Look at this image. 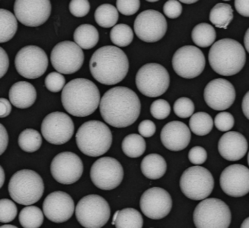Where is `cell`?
I'll list each match as a JSON object with an SVG mask.
<instances>
[{"mask_svg":"<svg viewBox=\"0 0 249 228\" xmlns=\"http://www.w3.org/2000/svg\"><path fill=\"white\" fill-rule=\"evenodd\" d=\"M83 161L75 153L63 152L53 158L51 173L58 183L70 185L77 182L83 175Z\"/></svg>","mask_w":249,"mask_h":228,"instance_id":"e0dca14e","label":"cell"},{"mask_svg":"<svg viewBox=\"0 0 249 228\" xmlns=\"http://www.w3.org/2000/svg\"><path fill=\"white\" fill-rule=\"evenodd\" d=\"M74 132V122L65 113H51L44 118L41 123L43 137L52 144H65L71 140Z\"/></svg>","mask_w":249,"mask_h":228,"instance_id":"2e32d148","label":"cell"},{"mask_svg":"<svg viewBox=\"0 0 249 228\" xmlns=\"http://www.w3.org/2000/svg\"><path fill=\"white\" fill-rule=\"evenodd\" d=\"M122 148V151L127 157L137 158L142 156L145 152V140L137 134H131L124 139Z\"/></svg>","mask_w":249,"mask_h":228,"instance_id":"4dcf8cb0","label":"cell"},{"mask_svg":"<svg viewBox=\"0 0 249 228\" xmlns=\"http://www.w3.org/2000/svg\"><path fill=\"white\" fill-rule=\"evenodd\" d=\"M99 105L104 120L116 128H125L133 124L141 111V103L135 92L121 86L106 92Z\"/></svg>","mask_w":249,"mask_h":228,"instance_id":"6da1fadb","label":"cell"},{"mask_svg":"<svg viewBox=\"0 0 249 228\" xmlns=\"http://www.w3.org/2000/svg\"><path fill=\"white\" fill-rule=\"evenodd\" d=\"M69 9L73 16L77 18H83L89 14L90 4L88 0H71Z\"/></svg>","mask_w":249,"mask_h":228,"instance_id":"ee69618b","label":"cell"},{"mask_svg":"<svg viewBox=\"0 0 249 228\" xmlns=\"http://www.w3.org/2000/svg\"><path fill=\"white\" fill-rule=\"evenodd\" d=\"M141 171L143 175L149 179H159L166 172V161L159 154L148 155L142 160Z\"/></svg>","mask_w":249,"mask_h":228,"instance_id":"484cf974","label":"cell"},{"mask_svg":"<svg viewBox=\"0 0 249 228\" xmlns=\"http://www.w3.org/2000/svg\"><path fill=\"white\" fill-rule=\"evenodd\" d=\"M192 135L189 128L178 121L168 122L163 126L160 133V140L164 147L171 151L184 150L190 143Z\"/></svg>","mask_w":249,"mask_h":228,"instance_id":"603a6c76","label":"cell"},{"mask_svg":"<svg viewBox=\"0 0 249 228\" xmlns=\"http://www.w3.org/2000/svg\"><path fill=\"white\" fill-rule=\"evenodd\" d=\"M17 214V206L13 201L8 199H0V223H10L16 219Z\"/></svg>","mask_w":249,"mask_h":228,"instance_id":"74e56055","label":"cell"},{"mask_svg":"<svg viewBox=\"0 0 249 228\" xmlns=\"http://www.w3.org/2000/svg\"><path fill=\"white\" fill-rule=\"evenodd\" d=\"M10 61L7 52L0 47V79L4 77L8 70Z\"/></svg>","mask_w":249,"mask_h":228,"instance_id":"c3c4849f","label":"cell"},{"mask_svg":"<svg viewBox=\"0 0 249 228\" xmlns=\"http://www.w3.org/2000/svg\"><path fill=\"white\" fill-rule=\"evenodd\" d=\"M12 105L10 101L6 98H0V118H5L10 114Z\"/></svg>","mask_w":249,"mask_h":228,"instance_id":"816d5d0a","label":"cell"},{"mask_svg":"<svg viewBox=\"0 0 249 228\" xmlns=\"http://www.w3.org/2000/svg\"><path fill=\"white\" fill-rule=\"evenodd\" d=\"M4 180H5V174H4V171L3 170L2 167L0 165V189L4 185Z\"/></svg>","mask_w":249,"mask_h":228,"instance_id":"db71d44e","label":"cell"},{"mask_svg":"<svg viewBox=\"0 0 249 228\" xmlns=\"http://www.w3.org/2000/svg\"><path fill=\"white\" fill-rule=\"evenodd\" d=\"M249 228V218L247 217L245 220H244V223L241 225V228Z\"/></svg>","mask_w":249,"mask_h":228,"instance_id":"9f6ffc18","label":"cell"},{"mask_svg":"<svg viewBox=\"0 0 249 228\" xmlns=\"http://www.w3.org/2000/svg\"><path fill=\"white\" fill-rule=\"evenodd\" d=\"M140 206L146 217L152 220H161L171 212L172 198L162 188H150L142 195Z\"/></svg>","mask_w":249,"mask_h":228,"instance_id":"d6986e66","label":"cell"},{"mask_svg":"<svg viewBox=\"0 0 249 228\" xmlns=\"http://www.w3.org/2000/svg\"><path fill=\"white\" fill-rule=\"evenodd\" d=\"M14 12L16 19L25 26L38 27L50 17L52 4L49 0H17Z\"/></svg>","mask_w":249,"mask_h":228,"instance_id":"ac0fdd59","label":"cell"},{"mask_svg":"<svg viewBox=\"0 0 249 228\" xmlns=\"http://www.w3.org/2000/svg\"><path fill=\"white\" fill-rule=\"evenodd\" d=\"M114 226L116 228H142V216L135 209H123L118 213Z\"/></svg>","mask_w":249,"mask_h":228,"instance_id":"1f68e13d","label":"cell"},{"mask_svg":"<svg viewBox=\"0 0 249 228\" xmlns=\"http://www.w3.org/2000/svg\"><path fill=\"white\" fill-rule=\"evenodd\" d=\"M65 77L62 74L56 71H52L46 76L45 79V86L49 91L58 92L61 91L65 87Z\"/></svg>","mask_w":249,"mask_h":228,"instance_id":"60d3db41","label":"cell"},{"mask_svg":"<svg viewBox=\"0 0 249 228\" xmlns=\"http://www.w3.org/2000/svg\"><path fill=\"white\" fill-rule=\"evenodd\" d=\"M207 153L205 149L200 146L192 147L189 152V160L194 165H199L207 160Z\"/></svg>","mask_w":249,"mask_h":228,"instance_id":"bcb514c9","label":"cell"},{"mask_svg":"<svg viewBox=\"0 0 249 228\" xmlns=\"http://www.w3.org/2000/svg\"><path fill=\"white\" fill-rule=\"evenodd\" d=\"M90 178L98 189L104 191L113 190L123 181V167L113 158H101L92 164Z\"/></svg>","mask_w":249,"mask_h":228,"instance_id":"7c38bea8","label":"cell"},{"mask_svg":"<svg viewBox=\"0 0 249 228\" xmlns=\"http://www.w3.org/2000/svg\"><path fill=\"white\" fill-rule=\"evenodd\" d=\"M205 65L203 52L196 46H182L173 56V68L183 78L193 79L200 75Z\"/></svg>","mask_w":249,"mask_h":228,"instance_id":"5bb4252c","label":"cell"},{"mask_svg":"<svg viewBox=\"0 0 249 228\" xmlns=\"http://www.w3.org/2000/svg\"><path fill=\"white\" fill-rule=\"evenodd\" d=\"M147 1L148 2H156V1H158L157 0H147Z\"/></svg>","mask_w":249,"mask_h":228,"instance_id":"94428289","label":"cell"},{"mask_svg":"<svg viewBox=\"0 0 249 228\" xmlns=\"http://www.w3.org/2000/svg\"><path fill=\"white\" fill-rule=\"evenodd\" d=\"M179 2L184 3V4H194V3L197 2V0H181Z\"/></svg>","mask_w":249,"mask_h":228,"instance_id":"6f0895ef","label":"cell"},{"mask_svg":"<svg viewBox=\"0 0 249 228\" xmlns=\"http://www.w3.org/2000/svg\"><path fill=\"white\" fill-rule=\"evenodd\" d=\"M249 92H247L246 95H244V98H243L242 101V110L244 114L245 115L247 119H249Z\"/></svg>","mask_w":249,"mask_h":228,"instance_id":"f5cc1de1","label":"cell"},{"mask_svg":"<svg viewBox=\"0 0 249 228\" xmlns=\"http://www.w3.org/2000/svg\"><path fill=\"white\" fill-rule=\"evenodd\" d=\"M15 65L19 74L27 79L41 77L47 70L49 59L46 52L36 46H27L18 52Z\"/></svg>","mask_w":249,"mask_h":228,"instance_id":"8fae6325","label":"cell"},{"mask_svg":"<svg viewBox=\"0 0 249 228\" xmlns=\"http://www.w3.org/2000/svg\"><path fill=\"white\" fill-rule=\"evenodd\" d=\"M18 30V20L16 16L4 9L0 8V44L10 41Z\"/></svg>","mask_w":249,"mask_h":228,"instance_id":"83f0119b","label":"cell"},{"mask_svg":"<svg viewBox=\"0 0 249 228\" xmlns=\"http://www.w3.org/2000/svg\"><path fill=\"white\" fill-rule=\"evenodd\" d=\"M74 41L82 49H92L99 41V34L95 26L90 24H83L76 28L74 33Z\"/></svg>","mask_w":249,"mask_h":228,"instance_id":"4316f807","label":"cell"},{"mask_svg":"<svg viewBox=\"0 0 249 228\" xmlns=\"http://www.w3.org/2000/svg\"><path fill=\"white\" fill-rule=\"evenodd\" d=\"M208 57L209 63L216 73L223 76H232L244 68L247 53L238 41L223 38L212 45Z\"/></svg>","mask_w":249,"mask_h":228,"instance_id":"277c9868","label":"cell"},{"mask_svg":"<svg viewBox=\"0 0 249 228\" xmlns=\"http://www.w3.org/2000/svg\"><path fill=\"white\" fill-rule=\"evenodd\" d=\"M204 98L206 104L210 108L215 111H225L233 104L235 90L228 80L214 79L206 86Z\"/></svg>","mask_w":249,"mask_h":228,"instance_id":"44dd1931","label":"cell"},{"mask_svg":"<svg viewBox=\"0 0 249 228\" xmlns=\"http://www.w3.org/2000/svg\"><path fill=\"white\" fill-rule=\"evenodd\" d=\"M37 98L36 90L31 83L20 81L15 83L9 91L10 103L16 108H30L34 105Z\"/></svg>","mask_w":249,"mask_h":228,"instance_id":"d4e9b609","label":"cell"},{"mask_svg":"<svg viewBox=\"0 0 249 228\" xmlns=\"http://www.w3.org/2000/svg\"><path fill=\"white\" fill-rule=\"evenodd\" d=\"M244 41L245 49L247 52H249V29L247 30V32H246Z\"/></svg>","mask_w":249,"mask_h":228,"instance_id":"11a10c76","label":"cell"},{"mask_svg":"<svg viewBox=\"0 0 249 228\" xmlns=\"http://www.w3.org/2000/svg\"><path fill=\"white\" fill-rule=\"evenodd\" d=\"M101 101L98 87L90 80L77 78L69 82L62 92V103L69 114L86 117L93 114Z\"/></svg>","mask_w":249,"mask_h":228,"instance_id":"3957f363","label":"cell"},{"mask_svg":"<svg viewBox=\"0 0 249 228\" xmlns=\"http://www.w3.org/2000/svg\"><path fill=\"white\" fill-rule=\"evenodd\" d=\"M44 183L39 174L32 170L23 169L13 174L8 185V192L13 201L19 205L36 203L44 194Z\"/></svg>","mask_w":249,"mask_h":228,"instance_id":"8992f818","label":"cell"},{"mask_svg":"<svg viewBox=\"0 0 249 228\" xmlns=\"http://www.w3.org/2000/svg\"><path fill=\"white\" fill-rule=\"evenodd\" d=\"M249 0H235V7L236 11L244 17H249Z\"/></svg>","mask_w":249,"mask_h":228,"instance_id":"f907efd6","label":"cell"},{"mask_svg":"<svg viewBox=\"0 0 249 228\" xmlns=\"http://www.w3.org/2000/svg\"><path fill=\"white\" fill-rule=\"evenodd\" d=\"M9 137L5 127L0 123V156L5 152L8 145Z\"/></svg>","mask_w":249,"mask_h":228,"instance_id":"681fc988","label":"cell"},{"mask_svg":"<svg viewBox=\"0 0 249 228\" xmlns=\"http://www.w3.org/2000/svg\"><path fill=\"white\" fill-rule=\"evenodd\" d=\"M214 180L211 173L202 166L187 168L180 178L182 193L192 200L207 199L214 189Z\"/></svg>","mask_w":249,"mask_h":228,"instance_id":"9c48e42d","label":"cell"},{"mask_svg":"<svg viewBox=\"0 0 249 228\" xmlns=\"http://www.w3.org/2000/svg\"><path fill=\"white\" fill-rule=\"evenodd\" d=\"M168 24L163 15L154 10L142 12L135 19L134 30L137 36L146 43H155L163 38Z\"/></svg>","mask_w":249,"mask_h":228,"instance_id":"9a60e30c","label":"cell"},{"mask_svg":"<svg viewBox=\"0 0 249 228\" xmlns=\"http://www.w3.org/2000/svg\"><path fill=\"white\" fill-rule=\"evenodd\" d=\"M19 222L24 228H39L44 223V213L36 206H28L20 211Z\"/></svg>","mask_w":249,"mask_h":228,"instance_id":"836d02e7","label":"cell"},{"mask_svg":"<svg viewBox=\"0 0 249 228\" xmlns=\"http://www.w3.org/2000/svg\"><path fill=\"white\" fill-rule=\"evenodd\" d=\"M43 211L46 218L50 221L55 223H65L74 214V202L72 198L65 192H52L44 199Z\"/></svg>","mask_w":249,"mask_h":228,"instance_id":"7402d4cb","label":"cell"},{"mask_svg":"<svg viewBox=\"0 0 249 228\" xmlns=\"http://www.w3.org/2000/svg\"><path fill=\"white\" fill-rule=\"evenodd\" d=\"M231 210L221 199L209 198L196 206L193 220L196 228H228L231 223Z\"/></svg>","mask_w":249,"mask_h":228,"instance_id":"52a82bcc","label":"cell"},{"mask_svg":"<svg viewBox=\"0 0 249 228\" xmlns=\"http://www.w3.org/2000/svg\"><path fill=\"white\" fill-rule=\"evenodd\" d=\"M163 12L164 14L169 18H177L182 13L181 4L177 0H169L164 4Z\"/></svg>","mask_w":249,"mask_h":228,"instance_id":"f6af8a7d","label":"cell"},{"mask_svg":"<svg viewBox=\"0 0 249 228\" xmlns=\"http://www.w3.org/2000/svg\"><path fill=\"white\" fill-rule=\"evenodd\" d=\"M214 122L210 114L205 112H197L192 115L189 120V127L195 135L205 136L210 133Z\"/></svg>","mask_w":249,"mask_h":228,"instance_id":"e575fe53","label":"cell"},{"mask_svg":"<svg viewBox=\"0 0 249 228\" xmlns=\"http://www.w3.org/2000/svg\"><path fill=\"white\" fill-rule=\"evenodd\" d=\"M18 144L24 152L34 153L41 147L42 137L38 131L34 129H26L19 135Z\"/></svg>","mask_w":249,"mask_h":228,"instance_id":"d590c367","label":"cell"},{"mask_svg":"<svg viewBox=\"0 0 249 228\" xmlns=\"http://www.w3.org/2000/svg\"><path fill=\"white\" fill-rule=\"evenodd\" d=\"M126 53L116 46H105L95 51L90 61L91 74L98 83L113 86L122 82L129 71Z\"/></svg>","mask_w":249,"mask_h":228,"instance_id":"7a4b0ae2","label":"cell"},{"mask_svg":"<svg viewBox=\"0 0 249 228\" xmlns=\"http://www.w3.org/2000/svg\"><path fill=\"white\" fill-rule=\"evenodd\" d=\"M218 151L220 156L227 160H239L248 151V141L239 132H228L219 140Z\"/></svg>","mask_w":249,"mask_h":228,"instance_id":"cb8c5ba5","label":"cell"},{"mask_svg":"<svg viewBox=\"0 0 249 228\" xmlns=\"http://www.w3.org/2000/svg\"><path fill=\"white\" fill-rule=\"evenodd\" d=\"M192 38L196 46L207 48L213 45L216 39V31L210 24H198L192 30Z\"/></svg>","mask_w":249,"mask_h":228,"instance_id":"f1b7e54d","label":"cell"},{"mask_svg":"<svg viewBox=\"0 0 249 228\" xmlns=\"http://www.w3.org/2000/svg\"><path fill=\"white\" fill-rule=\"evenodd\" d=\"M0 228H18L16 226H12V225H4V226H0Z\"/></svg>","mask_w":249,"mask_h":228,"instance_id":"91938a15","label":"cell"},{"mask_svg":"<svg viewBox=\"0 0 249 228\" xmlns=\"http://www.w3.org/2000/svg\"><path fill=\"white\" fill-rule=\"evenodd\" d=\"M214 123L220 132H228L233 127L235 119L229 112H221L215 116Z\"/></svg>","mask_w":249,"mask_h":228,"instance_id":"b9f144b4","label":"cell"},{"mask_svg":"<svg viewBox=\"0 0 249 228\" xmlns=\"http://www.w3.org/2000/svg\"><path fill=\"white\" fill-rule=\"evenodd\" d=\"M116 7L119 13L124 16H133L138 11L140 7L139 0H117Z\"/></svg>","mask_w":249,"mask_h":228,"instance_id":"7bdbcfd3","label":"cell"},{"mask_svg":"<svg viewBox=\"0 0 249 228\" xmlns=\"http://www.w3.org/2000/svg\"><path fill=\"white\" fill-rule=\"evenodd\" d=\"M77 221L86 228L104 227L111 216V208L102 196L90 194L82 198L75 208Z\"/></svg>","mask_w":249,"mask_h":228,"instance_id":"ba28073f","label":"cell"},{"mask_svg":"<svg viewBox=\"0 0 249 228\" xmlns=\"http://www.w3.org/2000/svg\"><path fill=\"white\" fill-rule=\"evenodd\" d=\"M195 108L193 101L186 97L178 98L174 103V113L178 117L181 119L191 117L195 112Z\"/></svg>","mask_w":249,"mask_h":228,"instance_id":"f35d334b","label":"cell"},{"mask_svg":"<svg viewBox=\"0 0 249 228\" xmlns=\"http://www.w3.org/2000/svg\"><path fill=\"white\" fill-rule=\"evenodd\" d=\"M139 133L142 137H151L156 132V126L154 122L150 120H144L139 124Z\"/></svg>","mask_w":249,"mask_h":228,"instance_id":"7dc6e473","label":"cell"},{"mask_svg":"<svg viewBox=\"0 0 249 228\" xmlns=\"http://www.w3.org/2000/svg\"><path fill=\"white\" fill-rule=\"evenodd\" d=\"M95 20L102 28H111L115 26L119 20V12L112 4H101L95 10Z\"/></svg>","mask_w":249,"mask_h":228,"instance_id":"d6a6232c","label":"cell"},{"mask_svg":"<svg viewBox=\"0 0 249 228\" xmlns=\"http://www.w3.org/2000/svg\"><path fill=\"white\" fill-rule=\"evenodd\" d=\"M150 113L155 119L162 120L171 114V105L165 100H156L151 104Z\"/></svg>","mask_w":249,"mask_h":228,"instance_id":"ab89813d","label":"cell"},{"mask_svg":"<svg viewBox=\"0 0 249 228\" xmlns=\"http://www.w3.org/2000/svg\"><path fill=\"white\" fill-rule=\"evenodd\" d=\"M119 210H118V211H116V212H115L114 215H113L112 223H111V224H112L113 226H114L115 221H116V217H117L118 213H119Z\"/></svg>","mask_w":249,"mask_h":228,"instance_id":"680465c9","label":"cell"},{"mask_svg":"<svg viewBox=\"0 0 249 228\" xmlns=\"http://www.w3.org/2000/svg\"><path fill=\"white\" fill-rule=\"evenodd\" d=\"M112 140L111 131L100 121L85 122L76 134L79 150L89 157H99L107 153L112 144Z\"/></svg>","mask_w":249,"mask_h":228,"instance_id":"5b68a950","label":"cell"},{"mask_svg":"<svg viewBox=\"0 0 249 228\" xmlns=\"http://www.w3.org/2000/svg\"><path fill=\"white\" fill-rule=\"evenodd\" d=\"M110 38L115 45L126 47L133 41L134 33L130 26L126 24L115 25L110 32Z\"/></svg>","mask_w":249,"mask_h":228,"instance_id":"8d00e7d4","label":"cell"},{"mask_svg":"<svg viewBox=\"0 0 249 228\" xmlns=\"http://www.w3.org/2000/svg\"><path fill=\"white\" fill-rule=\"evenodd\" d=\"M222 190L232 197H241L249 192V171L245 165L234 164L223 170L220 175Z\"/></svg>","mask_w":249,"mask_h":228,"instance_id":"ffe728a7","label":"cell"},{"mask_svg":"<svg viewBox=\"0 0 249 228\" xmlns=\"http://www.w3.org/2000/svg\"><path fill=\"white\" fill-rule=\"evenodd\" d=\"M84 59L83 49L70 41H62L56 44L51 53L52 66L60 74L77 72L83 66Z\"/></svg>","mask_w":249,"mask_h":228,"instance_id":"4fadbf2b","label":"cell"},{"mask_svg":"<svg viewBox=\"0 0 249 228\" xmlns=\"http://www.w3.org/2000/svg\"><path fill=\"white\" fill-rule=\"evenodd\" d=\"M233 19V10L230 4L219 3L213 7L210 13V20L217 28L226 29Z\"/></svg>","mask_w":249,"mask_h":228,"instance_id":"f546056e","label":"cell"},{"mask_svg":"<svg viewBox=\"0 0 249 228\" xmlns=\"http://www.w3.org/2000/svg\"><path fill=\"white\" fill-rule=\"evenodd\" d=\"M135 83L142 95L156 98L165 93L169 88V73L159 64H146L137 71Z\"/></svg>","mask_w":249,"mask_h":228,"instance_id":"30bf717a","label":"cell"}]
</instances>
